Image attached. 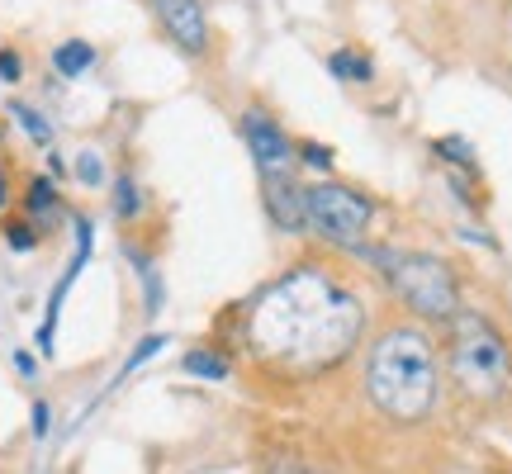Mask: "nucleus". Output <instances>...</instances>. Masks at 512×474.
<instances>
[{"label": "nucleus", "instance_id": "nucleus-14", "mask_svg": "<svg viewBox=\"0 0 512 474\" xmlns=\"http://www.w3.org/2000/svg\"><path fill=\"white\" fill-rule=\"evenodd\" d=\"M437 157L446 166H456L465 176H479V162H475V147L465 143V138H437Z\"/></svg>", "mask_w": 512, "mask_h": 474}, {"label": "nucleus", "instance_id": "nucleus-12", "mask_svg": "<svg viewBox=\"0 0 512 474\" xmlns=\"http://www.w3.org/2000/svg\"><path fill=\"white\" fill-rule=\"evenodd\" d=\"M24 195H29V200H24V214H29V219H48V214H57V185L48 181V176H34Z\"/></svg>", "mask_w": 512, "mask_h": 474}, {"label": "nucleus", "instance_id": "nucleus-2", "mask_svg": "<svg viewBox=\"0 0 512 474\" xmlns=\"http://www.w3.org/2000/svg\"><path fill=\"white\" fill-rule=\"evenodd\" d=\"M366 399L380 408L389 422L413 427L437 408L441 394V365L432 337L413 323H394L384 328L366 347Z\"/></svg>", "mask_w": 512, "mask_h": 474}, {"label": "nucleus", "instance_id": "nucleus-19", "mask_svg": "<svg viewBox=\"0 0 512 474\" xmlns=\"http://www.w3.org/2000/svg\"><path fill=\"white\" fill-rule=\"evenodd\" d=\"M294 157H299V166H309V171H332V147H323V143H294Z\"/></svg>", "mask_w": 512, "mask_h": 474}, {"label": "nucleus", "instance_id": "nucleus-11", "mask_svg": "<svg viewBox=\"0 0 512 474\" xmlns=\"http://www.w3.org/2000/svg\"><path fill=\"white\" fill-rule=\"evenodd\" d=\"M185 375H195V380H228V361H223L219 351H209V347H200V351H185Z\"/></svg>", "mask_w": 512, "mask_h": 474}, {"label": "nucleus", "instance_id": "nucleus-5", "mask_svg": "<svg viewBox=\"0 0 512 474\" xmlns=\"http://www.w3.org/2000/svg\"><path fill=\"white\" fill-rule=\"evenodd\" d=\"M304 219H309V233L323 247L361 256L370 247L375 200H370L366 190H356V185L313 181V185H304Z\"/></svg>", "mask_w": 512, "mask_h": 474}, {"label": "nucleus", "instance_id": "nucleus-23", "mask_svg": "<svg viewBox=\"0 0 512 474\" xmlns=\"http://www.w3.org/2000/svg\"><path fill=\"white\" fill-rule=\"evenodd\" d=\"M0 209H5V181H0Z\"/></svg>", "mask_w": 512, "mask_h": 474}, {"label": "nucleus", "instance_id": "nucleus-7", "mask_svg": "<svg viewBox=\"0 0 512 474\" xmlns=\"http://www.w3.org/2000/svg\"><path fill=\"white\" fill-rule=\"evenodd\" d=\"M152 15H157V24H162V34L171 38L176 53H209V15H204L200 0H152Z\"/></svg>", "mask_w": 512, "mask_h": 474}, {"label": "nucleus", "instance_id": "nucleus-17", "mask_svg": "<svg viewBox=\"0 0 512 474\" xmlns=\"http://www.w3.org/2000/svg\"><path fill=\"white\" fill-rule=\"evenodd\" d=\"M72 171H76V181L86 185V190H100V185H105V157H100V152H81Z\"/></svg>", "mask_w": 512, "mask_h": 474}, {"label": "nucleus", "instance_id": "nucleus-22", "mask_svg": "<svg viewBox=\"0 0 512 474\" xmlns=\"http://www.w3.org/2000/svg\"><path fill=\"white\" fill-rule=\"evenodd\" d=\"M271 474H328V470H318V465H304V460H285V465H275Z\"/></svg>", "mask_w": 512, "mask_h": 474}, {"label": "nucleus", "instance_id": "nucleus-15", "mask_svg": "<svg viewBox=\"0 0 512 474\" xmlns=\"http://www.w3.org/2000/svg\"><path fill=\"white\" fill-rule=\"evenodd\" d=\"M114 214H119L124 223H133L138 214H143V195H138L133 176H119V181H114Z\"/></svg>", "mask_w": 512, "mask_h": 474}, {"label": "nucleus", "instance_id": "nucleus-6", "mask_svg": "<svg viewBox=\"0 0 512 474\" xmlns=\"http://www.w3.org/2000/svg\"><path fill=\"white\" fill-rule=\"evenodd\" d=\"M238 128H242V143H247V152H252L256 176H261V181L294 176V166H299V157H294V143H290V133L275 124L271 114H266V110H242Z\"/></svg>", "mask_w": 512, "mask_h": 474}, {"label": "nucleus", "instance_id": "nucleus-16", "mask_svg": "<svg viewBox=\"0 0 512 474\" xmlns=\"http://www.w3.org/2000/svg\"><path fill=\"white\" fill-rule=\"evenodd\" d=\"M5 247H10V252H34V247H38L34 219H10V223H5Z\"/></svg>", "mask_w": 512, "mask_h": 474}, {"label": "nucleus", "instance_id": "nucleus-21", "mask_svg": "<svg viewBox=\"0 0 512 474\" xmlns=\"http://www.w3.org/2000/svg\"><path fill=\"white\" fill-rule=\"evenodd\" d=\"M48 427H53V413H48V403H34V437L43 441V437H48Z\"/></svg>", "mask_w": 512, "mask_h": 474}, {"label": "nucleus", "instance_id": "nucleus-20", "mask_svg": "<svg viewBox=\"0 0 512 474\" xmlns=\"http://www.w3.org/2000/svg\"><path fill=\"white\" fill-rule=\"evenodd\" d=\"M19 76H24V62H19L15 48H0V81H10L15 86Z\"/></svg>", "mask_w": 512, "mask_h": 474}, {"label": "nucleus", "instance_id": "nucleus-8", "mask_svg": "<svg viewBox=\"0 0 512 474\" xmlns=\"http://www.w3.org/2000/svg\"><path fill=\"white\" fill-rule=\"evenodd\" d=\"M261 204H266V219L275 223V233H285V237L309 233V219H304V185L294 181V176L261 181Z\"/></svg>", "mask_w": 512, "mask_h": 474}, {"label": "nucleus", "instance_id": "nucleus-3", "mask_svg": "<svg viewBox=\"0 0 512 474\" xmlns=\"http://www.w3.org/2000/svg\"><path fill=\"white\" fill-rule=\"evenodd\" d=\"M446 328H451L446 365L460 394L475 403L503 399L512 389V342L494 328V318H484L479 309H460Z\"/></svg>", "mask_w": 512, "mask_h": 474}, {"label": "nucleus", "instance_id": "nucleus-1", "mask_svg": "<svg viewBox=\"0 0 512 474\" xmlns=\"http://www.w3.org/2000/svg\"><path fill=\"white\" fill-rule=\"evenodd\" d=\"M366 299L347 275L318 261H299L261 290L247 318V337L261 361L285 375H318L347 361L366 337Z\"/></svg>", "mask_w": 512, "mask_h": 474}, {"label": "nucleus", "instance_id": "nucleus-4", "mask_svg": "<svg viewBox=\"0 0 512 474\" xmlns=\"http://www.w3.org/2000/svg\"><path fill=\"white\" fill-rule=\"evenodd\" d=\"M384 285L394 290L403 309L422 323H451L460 313V280L451 261L432 252H403V247H366L361 252Z\"/></svg>", "mask_w": 512, "mask_h": 474}, {"label": "nucleus", "instance_id": "nucleus-13", "mask_svg": "<svg viewBox=\"0 0 512 474\" xmlns=\"http://www.w3.org/2000/svg\"><path fill=\"white\" fill-rule=\"evenodd\" d=\"M10 119H19V128H24V133H29L38 147L53 143V124H48V119H43L34 105H24V100H10Z\"/></svg>", "mask_w": 512, "mask_h": 474}, {"label": "nucleus", "instance_id": "nucleus-9", "mask_svg": "<svg viewBox=\"0 0 512 474\" xmlns=\"http://www.w3.org/2000/svg\"><path fill=\"white\" fill-rule=\"evenodd\" d=\"M53 67L62 76H81L95 67V48L86 43V38H67V43H57L53 48Z\"/></svg>", "mask_w": 512, "mask_h": 474}, {"label": "nucleus", "instance_id": "nucleus-18", "mask_svg": "<svg viewBox=\"0 0 512 474\" xmlns=\"http://www.w3.org/2000/svg\"><path fill=\"white\" fill-rule=\"evenodd\" d=\"M162 347H166V337H162V332H152V337H143V342L133 347V356L124 361V370H119V380H124V375H133L138 365H147V361H152V356H157Z\"/></svg>", "mask_w": 512, "mask_h": 474}, {"label": "nucleus", "instance_id": "nucleus-10", "mask_svg": "<svg viewBox=\"0 0 512 474\" xmlns=\"http://www.w3.org/2000/svg\"><path fill=\"white\" fill-rule=\"evenodd\" d=\"M332 76H342V81H356V86H366L370 76H375V67H370L366 53H356V48H337V53L328 57Z\"/></svg>", "mask_w": 512, "mask_h": 474}]
</instances>
